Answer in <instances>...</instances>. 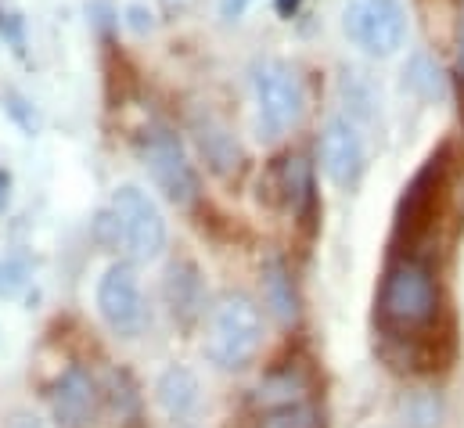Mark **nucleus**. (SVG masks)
Returning a JSON list of instances; mask_svg holds the SVG:
<instances>
[{
  "label": "nucleus",
  "instance_id": "f257e3e1",
  "mask_svg": "<svg viewBox=\"0 0 464 428\" xmlns=\"http://www.w3.org/2000/svg\"><path fill=\"white\" fill-rule=\"evenodd\" d=\"M374 327L382 335V356L400 371L429 374L454 356L432 248H389L374 296Z\"/></svg>",
  "mask_w": 464,
  "mask_h": 428
},
{
  "label": "nucleus",
  "instance_id": "f03ea898",
  "mask_svg": "<svg viewBox=\"0 0 464 428\" xmlns=\"http://www.w3.org/2000/svg\"><path fill=\"white\" fill-rule=\"evenodd\" d=\"M450 184H454V148L440 144L421 162V170L411 177V184L396 202L389 248H432L436 227L447 213Z\"/></svg>",
  "mask_w": 464,
  "mask_h": 428
},
{
  "label": "nucleus",
  "instance_id": "7ed1b4c3",
  "mask_svg": "<svg viewBox=\"0 0 464 428\" xmlns=\"http://www.w3.org/2000/svg\"><path fill=\"white\" fill-rule=\"evenodd\" d=\"M252 98H256V112H259V137L263 141L285 137L303 119V108H306L299 73L285 62H274V58L252 65Z\"/></svg>",
  "mask_w": 464,
  "mask_h": 428
},
{
  "label": "nucleus",
  "instance_id": "20e7f679",
  "mask_svg": "<svg viewBox=\"0 0 464 428\" xmlns=\"http://www.w3.org/2000/svg\"><path fill=\"white\" fill-rule=\"evenodd\" d=\"M259 342H263V317L256 303L248 296H224L209 321V338H206L209 360L224 371H241L259 353Z\"/></svg>",
  "mask_w": 464,
  "mask_h": 428
},
{
  "label": "nucleus",
  "instance_id": "39448f33",
  "mask_svg": "<svg viewBox=\"0 0 464 428\" xmlns=\"http://www.w3.org/2000/svg\"><path fill=\"white\" fill-rule=\"evenodd\" d=\"M140 155L148 162V173L151 180L159 184V191L173 202V206H191L198 202V173L180 144V137L169 130V126H151L144 130V141H140Z\"/></svg>",
  "mask_w": 464,
  "mask_h": 428
},
{
  "label": "nucleus",
  "instance_id": "423d86ee",
  "mask_svg": "<svg viewBox=\"0 0 464 428\" xmlns=\"http://www.w3.org/2000/svg\"><path fill=\"white\" fill-rule=\"evenodd\" d=\"M112 213L119 219V241L130 252V259L148 263L159 259L166 248V219L162 209L155 206V199L133 184L119 188L112 199Z\"/></svg>",
  "mask_w": 464,
  "mask_h": 428
},
{
  "label": "nucleus",
  "instance_id": "0eeeda50",
  "mask_svg": "<svg viewBox=\"0 0 464 428\" xmlns=\"http://www.w3.org/2000/svg\"><path fill=\"white\" fill-rule=\"evenodd\" d=\"M346 33L363 54L389 58L407 40V11L400 0H353L346 7Z\"/></svg>",
  "mask_w": 464,
  "mask_h": 428
},
{
  "label": "nucleus",
  "instance_id": "6e6552de",
  "mask_svg": "<svg viewBox=\"0 0 464 428\" xmlns=\"http://www.w3.org/2000/svg\"><path fill=\"white\" fill-rule=\"evenodd\" d=\"M266 188L270 195L292 209L299 230L306 238H314L317 230V219H321V202H317V184H314V166L303 159V155H285L270 166L266 173Z\"/></svg>",
  "mask_w": 464,
  "mask_h": 428
},
{
  "label": "nucleus",
  "instance_id": "1a4fd4ad",
  "mask_svg": "<svg viewBox=\"0 0 464 428\" xmlns=\"http://www.w3.org/2000/svg\"><path fill=\"white\" fill-rule=\"evenodd\" d=\"M98 310H102L105 324L122 338H137L144 331L148 306H144L140 281L130 263H116L105 270V277L98 281Z\"/></svg>",
  "mask_w": 464,
  "mask_h": 428
},
{
  "label": "nucleus",
  "instance_id": "9d476101",
  "mask_svg": "<svg viewBox=\"0 0 464 428\" xmlns=\"http://www.w3.org/2000/svg\"><path fill=\"white\" fill-rule=\"evenodd\" d=\"M321 166L328 173V180L343 191H353L367 170V151H363V137L356 133V126L335 115L328 119L324 133H321Z\"/></svg>",
  "mask_w": 464,
  "mask_h": 428
},
{
  "label": "nucleus",
  "instance_id": "9b49d317",
  "mask_svg": "<svg viewBox=\"0 0 464 428\" xmlns=\"http://www.w3.org/2000/svg\"><path fill=\"white\" fill-rule=\"evenodd\" d=\"M47 400H51V411H54L62 428H91L94 418H98L102 393H98V382L91 378V371L76 364V367L58 374V382L47 393Z\"/></svg>",
  "mask_w": 464,
  "mask_h": 428
},
{
  "label": "nucleus",
  "instance_id": "f8f14e48",
  "mask_svg": "<svg viewBox=\"0 0 464 428\" xmlns=\"http://www.w3.org/2000/svg\"><path fill=\"white\" fill-rule=\"evenodd\" d=\"M191 133H195V144L198 151L206 155V166L217 173V177H234L241 170V148L234 141V133L217 119V115H195L191 119Z\"/></svg>",
  "mask_w": 464,
  "mask_h": 428
},
{
  "label": "nucleus",
  "instance_id": "ddd939ff",
  "mask_svg": "<svg viewBox=\"0 0 464 428\" xmlns=\"http://www.w3.org/2000/svg\"><path fill=\"white\" fill-rule=\"evenodd\" d=\"M166 303L173 310L177 321H195L198 310H202V277H198V267L180 259L169 267L166 274Z\"/></svg>",
  "mask_w": 464,
  "mask_h": 428
},
{
  "label": "nucleus",
  "instance_id": "4468645a",
  "mask_svg": "<svg viewBox=\"0 0 464 428\" xmlns=\"http://www.w3.org/2000/svg\"><path fill=\"white\" fill-rule=\"evenodd\" d=\"M263 296L274 310V317L281 324H292L299 317V296H295V281H292V270L285 259H266L263 267Z\"/></svg>",
  "mask_w": 464,
  "mask_h": 428
},
{
  "label": "nucleus",
  "instance_id": "2eb2a0df",
  "mask_svg": "<svg viewBox=\"0 0 464 428\" xmlns=\"http://www.w3.org/2000/svg\"><path fill=\"white\" fill-rule=\"evenodd\" d=\"M155 393H159V404H162V411H166L169 418H188V414L198 407V378H195L188 367H169V371H162Z\"/></svg>",
  "mask_w": 464,
  "mask_h": 428
},
{
  "label": "nucleus",
  "instance_id": "dca6fc26",
  "mask_svg": "<svg viewBox=\"0 0 464 428\" xmlns=\"http://www.w3.org/2000/svg\"><path fill=\"white\" fill-rule=\"evenodd\" d=\"M256 428H324V414L314 404V396H303V400H285V404L259 407Z\"/></svg>",
  "mask_w": 464,
  "mask_h": 428
},
{
  "label": "nucleus",
  "instance_id": "f3484780",
  "mask_svg": "<svg viewBox=\"0 0 464 428\" xmlns=\"http://www.w3.org/2000/svg\"><path fill=\"white\" fill-rule=\"evenodd\" d=\"M407 83L414 87V91H421L425 98H440L443 94V73L429 62V58H414L411 62V69H407Z\"/></svg>",
  "mask_w": 464,
  "mask_h": 428
},
{
  "label": "nucleus",
  "instance_id": "a211bd4d",
  "mask_svg": "<svg viewBox=\"0 0 464 428\" xmlns=\"http://www.w3.org/2000/svg\"><path fill=\"white\" fill-rule=\"evenodd\" d=\"M112 404H116L119 422H140V396L130 382V374H112Z\"/></svg>",
  "mask_w": 464,
  "mask_h": 428
},
{
  "label": "nucleus",
  "instance_id": "6ab92c4d",
  "mask_svg": "<svg viewBox=\"0 0 464 428\" xmlns=\"http://www.w3.org/2000/svg\"><path fill=\"white\" fill-rule=\"evenodd\" d=\"M25 277H29L25 259H7V263H0V296H14V292L25 285Z\"/></svg>",
  "mask_w": 464,
  "mask_h": 428
},
{
  "label": "nucleus",
  "instance_id": "aec40b11",
  "mask_svg": "<svg viewBox=\"0 0 464 428\" xmlns=\"http://www.w3.org/2000/svg\"><path fill=\"white\" fill-rule=\"evenodd\" d=\"M0 36L11 40L14 51H25V33H22V18L18 15H0Z\"/></svg>",
  "mask_w": 464,
  "mask_h": 428
},
{
  "label": "nucleus",
  "instance_id": "412c9836",
  "mask_svg": "<svg viewBox=\"0 0 464 428\" xmlns=\"http://www.w3.org/2000/svg\"><path fill=\"white\" fill-rule=\"evenodd\" d=\"M7 112H11V115L22 122V130H25V133H33V130H36V115L25 108V102H22L18 94H11V98H7Z\"/></svg>",
  "mask_w": 464,
  "mask_h": 428
},
{
  "label": "nucleus",
  "instance_id": "4be33fe9",
  "mask_svg": "<svg viewBox=\"0 0 464 428\" xmlns=\"http://www.w3.org/2000/svg\"><path fill=\"white\" fill-rule=\"evenodd\" d=\"M126 25H130L133 33H148V29H151V11L140 7V4H133V7L126 11Z\"/></svg>",
  "mask_w": 464,
  "mask_h": 428
},
{
  "label": "nucleus",
  "instance_id": "5701e85b",
  "mask_svg": "<svg viewBox=\"0 0 464 428\" xmlns=\"http://www.w3.org/2000/svg\"><path fill=\"white\" fill-rule=\"evenodd\" d=\"M245 7H248V0H220V15L234 22V18H241L245 15Z\"/></svg>",
  "mask_w": 464,
  "mask_h": 428
},
{
  "label": "nucleus",
  "instance_id": "b1692460",
  "mask_svg": "<svg viewBox=\"0 0 464 428\" xmlns=\"http://www.w3.org/2000/svg\"><path fill=\"white\" fill-rule=\"evenodd\" d=\"M4 428H47V425H44L36 414H11Z\"/></svg>",
  "mask_w": 464,
  "mask_h": 428
},
{
  "label": "nucleus",
  "instance_id": "393cba45",
  "mask_svg": "<svg viewBox=\"0 0 464 428\" xmlns=\"http://www.w3.org/2000/svg\"><path fill=\"white\" fill-rule=\"evenodd\" d=\"M277 11H281L285 18H292V15L299 11V0H277Z\"/></svg>",
  "mask_w": 464,
  "mask_h": 428
},
{
  "label": "nucleus",
  "instance_id": "a878e982",
  "mask_svg": "<svg viewBox=\"0 0 464 428\" xmlns=\"http://www.w3.org/2000/svg\"><path fill=\"white\" fill-rule=\"evenodd\" d=\"M458 76H461V87H464V18H461V54H458Z\"/></svg>",
  "mask_w": 464,
  "mask_h": 428
}]
</instances>
